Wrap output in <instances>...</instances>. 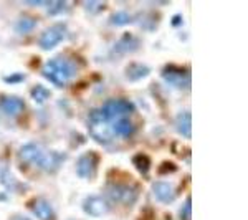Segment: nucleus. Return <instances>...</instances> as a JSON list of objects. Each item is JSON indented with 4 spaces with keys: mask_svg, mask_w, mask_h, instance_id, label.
I'll return each instance as SVG.
<instances>
[{
    "mask_svg": "<svg viewBox=\"0 0 248 220\" xmlns=\"http://www.w3.org/2000/svg\"><path fill=\"white\" fill-rule=\"evenodd\" d=\"M133 162H134L136 169H138L139 173H142V174H146L147 171H149V167H151V161H149V157H147V156H144V154H138V156H134Z\"/></svg>",
    "mask_w": 248,
    "mask_h": 220,
    "instance_id": "obj_19",
    "label": "nucleus"
},
{
    "mask_svg": "<svg viewBox=\"0 0 248 220\" xmlns=\"http://www.w3.org/2000/svg\"><path fill=\"white\" fill-rule=\"evenodd\" d=\"M162 77L167 83L174 86H189L190 85V73L187 70H181L175 66H167L162 71Z\"/></svg>",
    "mask_w": 248,
    "mask_h": 220,
    "instance_id": "obj_5",
    "label": "nucleus"
},
{
    "mask_svg": "<svg viewBox=\"0 0 248 220\" xmlns=\"http://www.w3.org/2000/svg\"><path fill=\"white\" fill-rule=\"evenodd\" d=\"M31 98H33L37 103H43L50 98V91H48V88H45L43 85H37L33 90H31Z\"/></svg>",
    "mask_w": 248,
    "mask_h": 220,
    "instance_id": "obj_20",
    "label": "nucleus"
},
{
    "mask_svg": "<svg viewBox=\"0 0 248 220\" xmlns=\"http://www.w3.org/2000/svg\"><path fill=\"white\" fill-rule=\"evenodd\" d=\"M149 73H151V68L146 65H139V63H131L126 70V77L129 79H133V81L147 77Z\"/></svg>",
    "mask_w": 248,
    "mask_h": 220,
    "instance_id": "obj_16",
    "label": "nucleus"
},
{
    "mask_svg": "<svg viewBox=\"0 0 248 220\" xmlns=\"http://www.w3.org/2000/svg\"><path fill=\"white\" fill-rule=\"evenodd\" d=\"M77 65L66 57H57L51 58L46 63L45 68L42 70L43 77H46L51 83H55L57 86H65V83L70 78H73L77 75Z\"/></svg>",
    "mask_w": 248,
    "mask_h": 220,
    "instance_id": "obj_1",
    "label": "nucleus"
},
{
    "mask_svg": "<svg viewBox=\"0 0 248 220\" xmlns=\"http://www.w3.org/2000/svg\"><path fill=\"white\" fill-rule=\"evenodd\" d=\"M37 25V20L33 17H20L17 20V23H15V30L18 31V33H27V31L33 30V27Z\"/></svg>",
    "mask_w": 248,
    "mask_h": 220,
    "instance_id": "obj_18",
    "label": "nucleus"
},
{
    "mask_svg": "<svg viewBox=\"0 0 248 220\" xmlns=\"http://www.w3.org/2000/svg\"><path fill=\"white\" fill-rule=\"evenodd\" d=\"M83 209H85L90 215L99 217V215H105L109 210V204L105 201L103 197H88L85 204H83Z\"/></svg>",
    "mask_w": 248,
    "mask_h": 220,
    "instance_id": "obj_7",
    "label": "nucleus"
},
{
    "mask_svg": "<svg viewBox=\"0 0 248 220\" xmlns=\"http://www.w3.org/2000/svg\"><path fill=\"white\" fill-rule=\"evenodd\" d=\"M111 22H113L114 25H124V23H129L131 22V15L127 14L126 10L116 12V14L111 15Z\"/></svg>",
    "mask_w": 248,
    "mask_h": 220,
    "instance_id": "obj_21",
    "label": "nucleus"
},
{
    "mask_svg": "<svg viewBox=\"0 0 248 220\" xmlns=\"http://www.w3.org/2000/svg\"><path fill=\"white\" fill-rule=\"evenodd\" d=\"M181 219L182 220H190V199L189 201H186V204H184V207L181 210Z\"/></svg>",
    "mask_w": 248,
    "mask_h": 220,
    "instance_id": "obj_23",
    "label": "nucleus"
},
{
    "mask_svg": "<svg viewBox=\"0 0 248 220\" xmlns=\"http://www.w3.org/2000/svg\"><path fill=\"white\" fill-rule=\"evenodd\" d=\"M42 147H38V144H25V146L20 147L18 151V156L23 162H29V164H37L40 154H42Z\"/></svg>",
    "mask_w": 248,
    "mask_h": 220,
    "instance_id": "obj_11",
    "label": "nucleus"
},
{
    "mask_svg": "<svg viewBox=\"0 0 248 220\" xmlns=\"http://www.w3.org/2000/svg\"><path fill=\"white\" fill-rule=\"evenodd\" d=\"M133 111H134V106L131 105L129 101H126V99H109V101H106L105 106L101 108V113L105 114L106 121H111V119L118 118V116L124 118V116L133 113Z\"/></svg>",
    "mask_w": 248,
    "mask_h": 220,
    "instance_id": "obj_2",
    "label": "nucleus"
},
{
    "mask_svg": "<svg viewBox=\"0 0 248 220\" xmlns=\"http://www.w3.org/2000/svg\"><path fill=\"white\" fill-rule=\"evenodd\" d=\"M106 192L111 197V201L118 204H126V205L136 202V197H138V192L133 187H127V186H109Z\"/></svg>",
    "mask_w": 248,
    "mask_h": 220,
    "instance_id": "obj_4",
    "label": "nucleus"
},
{
    "mask_svg": "<svg viewBox=\"0 0 248 220\" xmlns=\"http://www.w3.org/2000/svg\"><path fill=\"white\" fill-rule=\"evenodd\" d=\"M114 134H118V136H121V138H131L134 133V126H133V123H131V119H127L126 116L124 118H119L118 121L114 123Z\"/></svg>",
    "mask_w": 248,
    "mask_h": 220,
    "instance_id": "obj_15",
    "label": "nucleus"
},
{
    "mask_svg": "<svg viewBox=\"0 0 248 220\" xmlns=\"http://www.w3.org/2000/svg\"><path fill=\"white\" fill-rule=\"evenodd\" d=\"M25 108V103L22 101L17 96H2L0 98V110L9 116L20 114Z\"/></svg>",
    "mask_w": 248,
    "mask_h": 220,
    "instance_id": "obj_8",
    "label": "nucleus"
},
{
    "mask_svg": "<svg viewBox=\"0 0 248 220\" xmlns=\"http://www.w3.org/2000/svg\"><path fill=\"white\" fill-rule=\"evenodd\" d=\"M30 207H31V212H33L40 220H51L55 215L51 205L45 199H37V201H33V204H31Z\"/></svg>",
    "mask_w": 248,
    "mask_h": 220,
    "instance_id": "obj_12",
    "label": "nucleus"
},
{
    "mask_svg": "<svg viewBox=\"0 0 248 220\" xmlns=\"http://www.w3.org/2000/svg\"><path fill=\"white\" fill-rule=\"evenodd\" d=\"M153 190L155 194V197L164 204H169L174 199V189L169 182H154Z\"/></svg>",
    "mask_w": 248,
    "mask_h": 220,
    "instance_id": "obj_13",
    "label": "nucleus"
},
{
    "mask_svg": "<svg viewBox=\"0 0 248 220\" xmlns=\"http://www.w3.org/2000/svg\"><path fill=\"white\" fill-rule=\"evenodd\" d=\"M96 159H98V157H94V154H91V153L81 156V157L78 159L77 171H78L79 177L88 179V177H91V175H93L94 167H96Z\"/></svg>",
    "mask_w": 248,
    "mask_h": 220,
    "instance_id": "obj_9",
    "label": "nucleus"
},
{
    "mask_svg": "<svg viewBox=\"0 0 248 220\" xmlns=\"http://www.w3.org/2000/svg\"><path fill=\"white\" fill-rule=\"evenodd\" d=\"M48 5H50L48 7V15H55L65 7V3L63 2H48Z\"/></svg>",
    "mask_w": 248,
    "mask_h": 220,
    "instance_id": "obj_22",
    "label": "nucleus"
},
{
    "mask_svg": "<svg viewBox=\"0 0 248 220\" xmlns=\"http://www.w3.org/2000/svg\"><path fill=\"white\" fill-rule=\"evenodd\" d=\"M192 116L189 111H181L175 118V127L177 131L181 133L184 138H190L192 134V127H190V121H192Z\"/></svg>",
    "mask_w": 248,
    "mask_h": 220,
    "instance_id": "obj_14",
    "label": "nucleus"
},
{
    "mask_svg": "<svg viewBox=\"0 0 248 220\" xmlns=\"http://www.w3.org/2000/svg\"><path fill=\"white\" fill-rule=\"evenodd\" d=\"M25 79V75L23 73H15V75H10V77H5V81L7 83H20Z\"/></svg>",
    "mask_w": 248,
    "mask_h": 220,
    "instance_id": "obj_24",
    "label": "nucleus"
},
{
    "mask_svg": "<svg viewBox=\"0 0 248 220\" xmlns=\"http://www.w3.org/2000/svg\"><path fill=\"white\" fill-rule=\"evenodd\" d=\"M90 129H91V136L96 139L98 142L101 144H109L113 142L114 139V131L111 129L108 121H103V123H94V125H90Z\"/></svg>",
    "mask_w": 248,
    "mask_h": 220,
    "instance_id": "obj_6",
    "label": "nucleus"
},
{
    "mask_svg": "<svg viewBox=\"0 0 248 220\" xmlns=\"http://www.w3.org/2000/svg\"><path fill=\"white\" fill-rule=\"evenodd\" d=\"M58 157H63V156L57 153H50V151H42V154H40V157L37 161V166L43 171H53L55 167H58L60 162H62V159H58Z\"/></svg>",
    "mask_w": 248,
    "mask_h": 220,
    "instance_id": "obj_10",
    "label": "nucleus"
},
{
    "mask_svg": "<svg viewBox=\"0 0 248 220\" xmlns=\"http://www.w3.org/2000/svg\"><path fill=\"white\" fill-rule=\"evenodd\" d=\"M66 33V27L63 23H57V25H51L40 35V42L38 45L43 48V50H51L53 47H57L60 42L63 40Z\"/></svg>",
    "mask_w": 248,
    "mask_h": 220,
    "instance_id": "obj_3",
    "label": "nucleus"
},
{
    "mask_svg": "<svg viewBox=\"0 0 248 220\" xmlns=\"http://www.w3.org/2000/svg\"><path fill=\"white\" fill-rule=\"evenodd\" d=\"M138 47H139V38H136V37H133V35H129V33H126L118 42V45H116V50L123 51V53H126V51L136 50Z\"/></svg>",
    "mask_w": 248,
    "mask_h": 220,
    "instance_id": "obj_17",
    "label": "nucleus"
}]
</instances>
